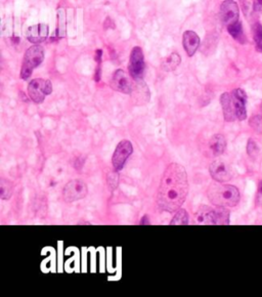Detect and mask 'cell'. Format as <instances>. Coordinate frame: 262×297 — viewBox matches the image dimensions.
Instances as JSON below:
<instances>
[{
    "label": "cell",
    "instance_id": "ac0fdd59",
    "mask_svg": "<svg viewBox=\"0 0 262 297\" xmlns=\"http://www.w3.org/2000/svg\"><path fill=\"white\" fill-rule=\"evenodd\" d=\"M181 63V58L179 56L178 53L173 52L170 55H168L167 58L162 63V69L166 72H171V71L175 70Z\"/></svg>",
    "mask_w": 262,
    "mask_h": 297
},
{
    "label": "cell",
    "instance_id": "5bb4252c",
    "mask_svg": "<svg viewBox=\"0 0 262 297\" xmlns=\"http://www.w3.org/2000/svg\"><path fill=\"white\" fill-rule=\"evenodd\" d=\"M220 104L223 112V117L226 122H232L237 119L236 112L231 100V93L224 92L220 96Z\"/></svg>",
    "mask_w": 262,
    "mask_h": 297
},
{
    "label": "cell",
    "instance_id": "e0dca14e",
    "mask_svg": "<svg viewBox=\"0 0 262 297\" xmlns=\"http://www.w3.org/2000/svg\"><path fill=\"white\" fill-rule=\"evenodd\" d=\"M227 31L230 34V36L234 38L236 41H238L239 43H245L246 42V37L243 31V26L241 22H237L235 24H231L227 26Z\"/></svg>",
    "mask_w": 262,
    "mask_h": 297
},
{
    "label": "cell",
    "instance_id": "3957f363",
    "mask_svg": "<svg viewBox=\"0 0 262 297\" xmlns=\"http://www.w3.org/2000/svg\"><path fill=\"white\" fill-rule=\"evenodd\" d=\"M44 60V50L39 44H34L28 48L24 55L23 65L21 69V78L27 80L32 75L33 70L37 68Z\"/></svg>",
    "mask_w": 262,
    "mask_h": 297
},
{
    "label": "cell",
    "instance_id": "9c48e42d",
    "mask_svg": "<svg viewBox=\"0 0 262 297\" xmlns=\"http://www.w3.org/2000/svg\"><path fill=\"white\" fill-rule=\"evenodd\" d=\"M209 172L211 177L219 182H225L232 178V170L230 166L221 160H215L211 163L209 167Z\"/></svg>",
    "mask_w": 262,
    "mask_h": 297
},
{
    "label": "cell",
    "instance_id": "52a82bcc",
    "mask_svg": "<svg viewBox=\"0 0 262 297\" xmlns=\"http://www.w3.org/2000/svg\"><path fill=\"white\" fill-rule=\"evenodd\" d=\"M129 74L135 81H141L144 73L145 64L142 49L139 46L133 47L129 59Z\"/></svg>",
    "mask_w": 262,
    "mask_h": 297
},
{
    "label": "cell",
    "instance_id": "8992f818",
    "mask_svg": "<svg viewBox=\"0 0 262 297\" xmlns=\"http://www.w3.org/2000/svg\"><path fill=\"white\" fill-rule=\"evenodd\" d=\"M133 153V146L131 144V141L127 139L121 140L115 149V152L112 157V164L114 167V170L120 171L125 166V163L129 159V157Z\"/></svg>",
    "mask_w": 262,
    "mask_h": 297
},
{
    "label": "cell",
    "instance_id": "4fadbf2b",
    "mask_svg": "<svg viewBox=\"0 0 262 297\" xmlns=\"http://www.w3.org/2000/svg\"><path fill=\"white\" fill-rule=\"evenodd\" d=\"M183 48L188 56H193L200 47L201 40L196 32L187 30L182 35Z\"/></svg>",
    "mask_w": 262,
    "mask_h": 297
},
{
    "label": "cell",
    "instance_id": "83f0119b",
    "mask_svg": "<svg viewBox=\"0 0 262 297\" xmlns=\"http://www.w3.org/2000/svg\"><path fill=\"white\" fill-rule=\"evenodd\" d=\"M256 50L258 51V52H262V39L260 40V41H258V42H256Z\"/></svg>",
    "mask_w": 262,
    "mask_h": 297
},
{
    "label": "cell",
    "instance_id": "cb8c5ba5",
    "mask_svg": "<svg viewBox=\"0 0 262 297\" xmlns=\"http://www.w3.org/2000/svg\"><path fill=\"white\" fill-rule=\"evenodd\" d=\"M107 181H108V185H109V187H110L112 190H116V189H117V187H118V183H119L118 171L114 170V172H110V173L108 174Z\"/></svg>",
    "mask_w": 262,
    "mask_h": 297
},
{
    "label": "cell",
    "instance_id": "d6986e66",
    "mask_svg": "<svg viewBox=\"0 0 262 297\" xmlns=\"http://www.w3.org/2000/svg\"><path fill=\"white\" fill-rule=\"evenodd\" d=\"M214 224H229V211L226 209V207L216 206V208H214Z\"/></svg>",
    "mask_w": 262,
    "mask_h": 297
},
{
    "label": "cell",
    "instance_id": "9a60e30c",
    "mask_svg": "<svg viewBox=\"0 0 262 297\" xmlns=\"http://www.w3.org/2000/svg\"><path fill=\"white\" fill-rule=\"evenodd\" d=\"M195 223L197 224H214V208L202 206L195 214Z\"/></svg>",
    "mask_w": 262,
    "mask_h": 297
},
{
    "label": "cell",
    "instance_id": "f1b7e54d",
    "mask_svg": "<svg viewBox=\"0 0 262 297\" xmlns=\"http://www.w3.org/2000/svg\"><path fill=\"white\" fill-rule=\"evenodd\" d=\"M145 223H149V217L147 215H144L140 221V224H145Z\"/></svg>",
    "mask_w": 262,
    "mask_h": 297
},
{
    "label": "cell",
    "instance_id": "44dd1931",
    "mask_svg": "<svg viewBox=\"0 0 262 297\" xmlns=\"http://www.w3.org/2000/svg\"><path fill=\"white\" fill-rule=\"evenodd\" d=\"M13 193V186L12 183L7 180L2 178L0 180V198L2 200H9Z\"/></svg>",
    "mask_w": 262,
    "mask_h": 297
},
{
    "label": "cell",
    "instance_id": "ffe728a7",
    "mask_svg": "<svg viewBox=\"0 0 262 297\" xmlns=\"http://www.w3.org/2000/svg\"><path fill=\"white\" fill-rule=\"evenodd\" d=\"M56 35L59 36V38H64L67 35V17L66 10L64 8H60L57 10Z\"/></svg>",
    "mask_w": 262,
    "mask_h": 297
},
{
    "label": "cell",
    "instance_id": "277c9868",
    "mask_svg": "<svg viewBox=\"0 0 262 297\" xmlns=\"http://www.w3.org/2000/svg\"><path fill=\"white\" fill-rule=\"evenodd\" d=\"M51 92L52 83L50 80L36 78L28 85V94L35 104H42L45 100V96Z\"/></svg>",
    "mask_w": 262,
    "mask_h": 297
},
{
    "label": "cell",
    "instance_id": "2e32d148",
    "mask_svg": "<svg viewBox=\"0 0 262 297\" xmlns=\"http://www.w3.org/2000/svg\"><path fill=\"white\" fill-rule=\"evenodd\" d=\"M226 148V140L222 134H215L209 140V149L214 156L222 155Z\"/></svg>",
    "mask_w": 262,
    "mask_h": 297
},
{
    "label": "cell",
    "instance_id": "7402d4cb",
    "mask_svg": "<svg viewBox=\"0 0 262 297\" xmlns=\"http://www.w3.org/2000/svg\"><path fill=\"white\" fill-rule=\"evenodd\" d=\"M188 224V214L186 210L179 208L175 211L173 218L170 221V225H186Z\"/></svg>",
    "mask_w": 262,
    "mask_h": 297
},
{
    "label": "cell",
    "instance_id": "4316f807",
    "mask_svg": "<svg viewBox=\"0 0 262 297\" xmlns=\"http://www.w3.org/2000/svg\"><path fill=\"white\" fill-rule=\"evenodd\" d=\"M253 8L256 12L262 13V0H254Z\"/></svg>",
    "mask_w": 262,
    "mask_h": 297
},
{
    "label": "cell",
    "instance_id": "603a6c76",
    "mask_svg": "<svg viewBox=\"0 0 262 297\" xmlns=\"http://www.w3.org/2000/svg\"><path fill=\"white\" fill-rule=\"evenodd\" d=\"M249 124L255 131L262 132V104L259 107L258 113L251 117Z\"/></svg>",
    "mask_w": 262,
    "mask_h": 297
},
{
    "label": "cell",
    "instance_id": "5b68a950",
    "mask_svg": "<svg viewBox=\"0 0 262 297\" xmlns=\"http://www.w3.org/2000/svg\"><path fill=\"white\" fill-rule=\"evenodd\" d=\"M88 194V188L81 179H72L65 186L63 190V198L67 203L79 201Z\"/></svg>",
    "mask_w": 262,
    "mask_h": 297
},
{
    "label": "cell",
    "instance_id": "7c38bea8",
    "mask_svg": "<svg viewBox=\"0 0 262 297\" xmlns=\"http://www.w3.org/2000/svg\"><path fill=\"white\" fill-rule=\"evenodd\" d=\"M48 32L49 28L46 24H36L28 28L26 38L33 44H39L47 38Z\"/></svg>",
    "mask_w": 262,
    "mask_h": 297
},
{
    "label": "cell",
    "instance_id": "d4e9b609",
    "mask_svg": "<svg viewBox=\"0 0 262 297\" xmlns=\"http://www.w3.org/2000/svg\"><path fill=\"white\" fill-rule=\"evenodd\" d=\"M252 34H253V39H254V42L256 43V42L260 41L262 39V26L260 23H255L252 27Z\"/></svg>",
    "mask_w": 262,
    "mask_h": 297
},
{
    "label": "cell",
    "instance_id": "6da1fadb",
    "mask_svg": "<svg viewBox=\"0 0 262 297\" xmlns=\"http://www.w3.org/2000/svg\"><path fill=\"white\" fill-rule=\"evenodd\" d=\"M187 194L188 180L184 167L178 163L169 164L160 181L157 194L158 206L172 213L181 208Z\"/></svg>",
    "mask_w": 262,
    "mask_h": 297
},
{
    "label": "cell",
    "instance_id": "484cf974",
    "mask_svg": "<svg viewBox=\"0 0 262 297\" xmlns=\"http://www.w3.org/2000/svg\"><path fill=\"white\" fill-rule=\"evenodd\" d=\"M247 152H248L249 156H254L258 152V147L252 138H250L248 140V144H247Z\"/></svg>",
    "mask_w": 262,
    "mask_h": 297
},
{
    "label": "cell",
    "instance_id": "8fae6325",
    "mask_svg": "<svg viewBox=\"0 0 262 297\" xmlns=\"http://www.w3.org/2000/svg\"><path fill=\"white\" fill-rule=\"evenodd\" d=\"M231 100H232V104H234L237 119L240 121L245 120L247 118V110H246L247 94H246V92L241 88L234 89V91L231 92Z\"/></svg>",
    "mask_w": 262,
    "mask_h": 297
},
{
    "label": "cell",
    "instance_id": "f546056e",
    "mask_svg": "<svg viewBox=\"0 0 262 297\" xmlns=\"http://www.w3.org/2000/svg\"><path fill=\"white\" fill-rule=\"evenodd\" d=\"M259 192L262 193V181L260 182V185H259Z\"/></svg>",
    "mask_w": 262,
    "mask_h": 297
},
{
    "label": "cell",
    "instance_id": "30bf717a",
    "mask_svg": "<svg viewBox=\"0 0 262 297\" xmlns=\"http://www.w3.org/2000/svg\"><path fill=\"white\" fill-rule=\"evenodd\" d=\"M239 5L234 0H224L220 6V18L222 23L227 27L239 21Z\"/></svg>",
    "mask_w": 262,
    "mask_h": 297
},
{
    "label": "cell",
    "instance_id": "7a4b0ae2",
    "mask_svg": "<svg viewBox=\"0 0 262 297\" xmlns=\"http://www.w3.org/2000/svg\"><path fill=\"white\" fill-rule=\"evenodd\" d=\"M209 201L217 207H235L240 202V192L231 185L212 182L207 190Z\"/></svg>",
    "mask_w": 262,
    "mask_h": 297
},
{
    "label": "cell",
    "instance_id": "ba28073f",
    "mask_svg": "<svg viewBox=\"0 0 262 297\" xmlns=\"http://www.w3.org/2000/svg\"><path fill=\"white\" fill-rule=\"evenodd\" d=\"M110 84L112 89L124 94H130L133 90V83L131 81L130 74L128 75L121 69L115 71Z\"/></svg>",
    "mask_w": 262,
    "mask_h": 297
}]
</instances>
